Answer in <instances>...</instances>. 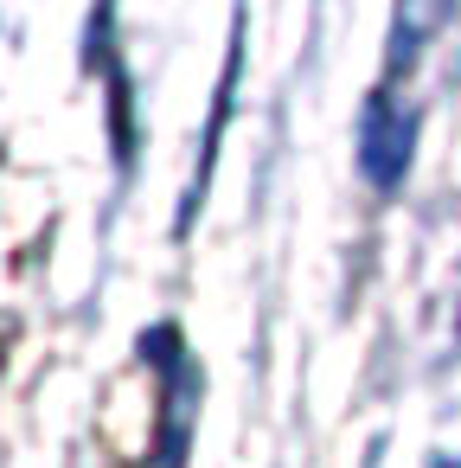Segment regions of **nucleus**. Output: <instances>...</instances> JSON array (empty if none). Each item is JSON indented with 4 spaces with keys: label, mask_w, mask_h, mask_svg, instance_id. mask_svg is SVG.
<instances>
[{
    "label": "nucleus",
    "mask_w": 461,
    "mask_h": 468,
    "mask_svg": "<svg viewBox=\"0 0 461 468\" xmlns=\"http://www.w3.org/2000/svg\"><path fill=\"white\" fill-rule=\"evenodd\" d=\"M455 14V0H397L391 7V52H384V78H410L423 46L442 33V20Z\"/></svg>",
    "instance_id": "f03ea898"
},
{
    "label": "nucleus",
    "mask_w": 461,
    "mask_h": 468,
    "mask_svg": "<svg viewBox=\"0 0 461 468\" xmlns=\"http://www.w3.org/2000/svg\"><path fill=\"white\" fill-rule=\"evenodd\" d=\"M416 154V116L391 103V90H372L359 110V174L378 193H397Z\"/></svg>",
    "instance_id": "f257e3e1"
}]
</instances>
